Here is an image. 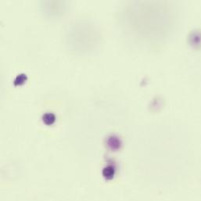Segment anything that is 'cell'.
Returning <instances> with one entry per match:
<instances>
[{
	"label": "cell",
	"instance_id": "6da1fadb",
	"mask_svg": "<svg viewBox=\"0 0 201 201\" xmlns=\"http://www.w3.org/2000/svg\"><path fill=\"white\" fill-rule=\"evenodd\" d=\"M42 120L45 124L50 125L52 124L56 121V117L52 113H46L42 116Z\"/></svg>",
	"mask_w": 201,
	"mask_h": 201
},
{
	"label": "cell",
	"instance_id": "7a4b0ae2",
	"mask_svg": "<svg viewBox=\"0 0 201 201\" xmlns=\"http://www.w3.org/2000/svg\"><path fill=\"white\" fill-rule=\"evenodd\" d=\"M27 77L26 74H20L17 76L15 78L14 82V86H21V85H23L27 82Z\"/></svg>",
	"mask_w": 201,
	"mask_h": 201
}]
</instances>
